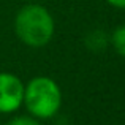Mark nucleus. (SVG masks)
I'll list each match as a JSON object with an SVG mask.
<instances>
[{"label": "nucleus", "mask_w": 125, "mask_h": 125, "mask_svg": "<svg viewBox=\"0 0 125 125\" xmlns=\"http://www.w3.org/2000/svg\"><path fill=\"white\" fill-rule=\"evenodd\" d=\"M27 111L37 119H51L59 113L62 92L54 79L37 76L24 85V101Z\"/></svg>", "instance_id": "2"}, {"label": "nucleus", "mask_w": 125, "mask_h": 125, "mask_svg": "<svg viewBox=\"0 0 125 125\" xmlns=\"http://www.w3.org/2000/svg\"><path fill=\"white\" fill-rule=\"evenodd\" d=\"M106 2L114 8H125V0H106Z\"/></svg>", "instance_id": "7"}, {"label": "nucleus", "mask_w": 125, "mask_h": 125, "mask_svg": "<svg viewBox=\"0 0 125 125\" xmlns=\"http://www.w3.org/2000/svg\"><path fill=\"white\" fill-rule=\"evenodd\" d=\"M109 44V35L103 30H92L85 37V46L94 52H101Z\"/></svg>", "instance_id": "4"}, {"label": "nucleus", "mask_w": 125, "mask_h": 125, "mask_svg": "<svg viewBox=\"0 0 125 125\" xmlns=\"http://www.w3.org/2000/svg\"><path fill=\"white\" fill-rule=\"evenodd\" d=\"M14 32L24 44L43 48L54 37V19L44 6L37 3L25 5L16 14Z\"/></svg>", "instance_id": "1"}, {"label": "nucleus", "mask_w": 125, "mask_h": 125, "mask_svg": "<svg viewBox=\"0 0 125 125\" xmlns=\"http://www.w3.org/2000/svg\"><path fill=\"white\" fill-rule=\"evenodd\" d=\"M5 125H41V124L33 116H18V117H13L11 120H8Z\"/></svg>", "instance_id": "6"}, {"label": "nucleus", "mask_w": 125, "mask_h": 125, "mask_svg": "<svg viewBox=\"0 0 125 125\" xmlns=\"http://www.w3.org/2000/svg\"><path fill=\"white\" fill-rule=\"evenodd\" d=\"M109 43L113 44L114 51H116L117 54L125 57V24L114 29V32L109 37Z\"/></svg>", "instance_id": "5"}, {"label": "nucleus", "mask_w": 125, "mask_h": 125, "mask_svg": "<svg viewBox=\"0 0 125 125\" xmlns=\"http://www.w3.org/2000/svg\"><path fill=\"white\" fill-rule=\"evenodd\" d=\"M24 101V84L16 74L0 73V113H14Z\"/></svg>", "instance_id": "3"}]
</instances>
